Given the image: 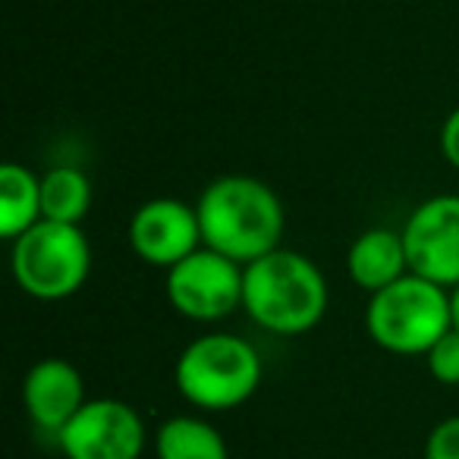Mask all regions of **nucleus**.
I'll use <instances>...</instances> for the list:
<instances>
[{
	"mask_svg": "<svg viewBox=\"0 0 459 459\" xmlns=\"http://www.w3.org/2000/svg\"><path fill=\"white\" fill-rule=\"evenodd\" d=\"M41 221V177H35L26 164L0 167V237L20 239L26 230Z\"/></svg>",
	"mask_w": 459,
	"mask_h": 459,
	"instance_id": "12",
	"label": "nucleus"
},
{
	"mask_svg": "<svg viewBox=\"0 0 459 459\" xmlns=\"http://www.w3.org/2000/svg\"><path fill=\"white\" fill-rule=\"evenodd\" d=\"M129 246L145 264L170 271L202 249V223L195 204L179 198H152L129 221Z\"/></svg>",
	"mask_w": 459,
	"mask_h": 459,
	"instance_id": "9",
	"label": "nucleus"
},
{
	"mask_svg": "<svg viewBox=\"0 0 459 459\" xmlns=\"http://www.w3.org/2000/svg\"><path fill=\"white\" fill-rule=\"evenodd\" d=\"M243 308L264 331L299 337L325 318L327 281L312 258L293 249H274L246 264Z\"/></svg>",
	"mask_w": 459,
	"mask_h": 459,
	"instance_id": "2",
	"label": "nucleus"
},
{
	"mask_svg": "<svg viewBox=\"0 0 459 459\" xmlns=\"http://www.w3.org/2000/svg\"><path fill=\"white\" fill-rule=\"evenodd\" d=\"M262 356L237 333H202L177 359L173 381L183 400L204 412L237 409L262 384Z\"/></svg>",
	"mask_w": 459,
	"mask_h": 459,
	"instance_id": "3",
	"label": "nucleus"
},
{
	"mask_svg": "<svg viewBox=\"0 0 459 459\" xmlns=\"http://www.w3.org/2000/svg\"><path fill=\"white\" fill-rule=\"evenodd\" d=\"M202 243L239 264L281 249L283 239V204L264 179L230 173L211 179L195 202Z\"/></svg>",
	"mask_w": 459,
	"mask_h": 459,
	"instance_id": "1",
	"label": "nucleus"
},
{
	"mask_svg": "<svg viewBox=\"0 0 459 459\" xmlns=\"http://www.w3.org/2000/svg\"><path fill=\"white\" fill-rule=\"evenodd\" d=\"M425 359H428V371L434 375V381L456 387L459 384V331L456 327H450V331L425 352Z\"/></svg>",
	"mask_w": 459,
	"mask_h": 459,
	"instance_id": "15",
	"label": "nucleus"
},
{
	"mask_svg": "<svg viewBox=\"0 0 459 459\" xmlns=\"http://www.w3.org/2000/svg\"><path fill=\"white\" fill-rule=\"evenodd\" d=\"M346 271L368 293H381L384 287L412 274L403 233L390 227L365 230L362 237L350 246V252H346Z\"/></svg>",
	"mask_w": 459,
	"mask_h": 459,
	"instance_id": "11",
	"label": "nucleus"
},
{
	"mask_svg": "<svg viewBox=\"0 0 459 459\" xmlns=\"http://www.w3.org/2000/svg\"><path fill=\"white\" fill-rule=\"evenodd\" d=\"M158 459H230L227 440L198 415H173L154 431Z\"/></svg>",
	"mask_w": 459,
	"mask_h": 459,
	"instance_id": "13",
	"label": "nucleus"
},
{
	"mask_svg": "<svg viewBox=\"0 0 459 459\" xmlns=\"http://www.w3.org/2000/svg\"><path fill=\"white\" fill-rule=\"evenodd\" d=\"M57 444L66 459H139L145 450V421L129 403L101 396L60 428Z\"/></svg>",
	"mask_w": 459,
	"mask_h": 459,
	"instance_id": "7",
	"label": "nucleus"
},
{
	"mask_svg": "<svg viewBox=\"0 0 459 459\" xmlns=\"http://www.w3.org/2000/svg\"><path fill=\"white\" fill-rule=\"evenodd\" d=\"M425 459H459V415L434 425L425 440Z\"/></svg>",
	"mask_w": 459,
	"mask_h": 459,
	"instance_id": "16",
	"label": "nucleus"
},
{
	"mask_svg": "<svg viewBox=\"0 0 459 459\" xmlns=\"http://www.w3.org/2000/svg\"><path fill=\"white\" fill-rule=\"evenodd\" d=\"M450 306H453V327L459 331V283L450 290Z\"/></svg>",
	"mask_w": 459,
	"mask_h": 459,
	"instance_id": "18",
	"label": "nucleus"
},
{
	"mask_svg": "<svg viewBox=\"0 0 459 459\" xmlns=\"http://www.w3.org/2000/svg\"><path fill=\"white\" fill-rule=\"evenodd\" d=\"M440 154L446 164H453L459 170V108L440 126Z\"/></svg>",
	"mask_w": 459,
	"mask_h": 459,
	"instance_id": "17",
	"label": "nucleus"
},
{
	"mask_svg": "<svg viewBox=\"0 0 459 459\" xmlns=\"http://www.w3.org/2000/svg\"><path fill=\"white\" fill-rule=\"evenodd\" d=\"M246 264L221 252L195 249L189 258L167 271V302L192 321H221L243 306Z\"/></svg>",
	"mask_w": 459,
	"mask_h": 459,
	"instance_id": "6",
	"label": "nucleus"
},
{
	"mask_svg": "<svg viewBox=\"0 0 459 459\" xmlns=\"http://www.w3.org/2000/svg\"><path fill=\"white\" fill-rule=\"evenodd\" d=\"M10 271L22 293L48 302L66 299L89 281L91 246L79 223L39 221L13 239Z\"/></svg>",
	"mask_w": 459,
	"mask_h": 459,
	"instance_id": "5",
	"label": "nucleus"
},
{
	"mask_svg": "<svg viewBox=\"0 0 459 459\" xmlns=\"http://www.w3.org/2000/svg\"><path fill=\"white\" fill-rule=\"evenodd\" d=\"M91 208V179L79 167H54L41 177V221L82 223Z\"/></svg>",
	"mask_w": 459,
	"mask_h": 459,
	"instance_id": "14",
	"label": "nucleus"
},
{
	"mask_svg": "<svg viewBox=\"0 0 459 459\" xmlns=\"http://www.w3.org/2000/svg\"><path fill=\"white\" fill-rule=\"evenodd\" d=\"M409 271L453 290L459 283V195H431L403 227Z\"/></svg>",
	"mask_w": 459,
	"mask_h": 459,
	"instance_id": "8",
	"label": "nucleus"
},
{
	"mask_svg": "<svg viewBox=\"0 0 459 459\" xmlns=\"http://www.w3.org/2000/svg\"><path fill=\"white\" fill-rule=\"evenodd\" d=\"M450 327V290L419 274H406L381 293H371L365 308L368 337L396 356H425Z\"/></svg>",
	"mask_w": 459,
	"mask_h": 459,
	"instance_id": "4",
	"label": "nucleus"
},
{
	"mask_svg": "<svg viewBox=\"0 0 459 459\" xmlns=\"http://www.w3.org/2000/svg\"><path fill=\"white\" fill-rule=\"evenodd\" d=\"M22 403L35 425L60 434V428L85 406L82 371L66 359H41L29 368L22 381Z\"/></svg>",
	"mask_w": 459,
	"mask_h": 459,
	"instance_id": "10",
	"label": "nucleus"
}]
</instances>
